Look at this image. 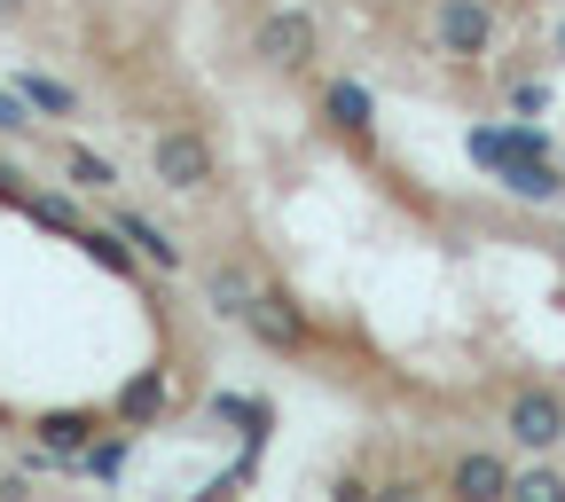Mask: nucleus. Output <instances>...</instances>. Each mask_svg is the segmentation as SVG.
<instances>
[{
  "instance_id": "obj_2",
  "label": "nucleus",
  "mask_w": 565,
  "mask_h": 502,
  "mask_svg": "<svg viewBox=\"0 0 565 502\" xmlns=\"http://www.w3.org/2000/svg\"><path fill=\"white\" fill-rule=\"evenodd\" d=\"M259 55H267L275 71H307V63H315V17L275 9V17L259 24Z\"/></svg>"
},
{
  "instance_id": "obj_6",
  "label": "nucleus",
  "mask_w": 565,
  "mask_h": 502,
  "mask_svg": "<svg viewBox=\"0 0 565 502\" xmlns=\"http://www.w3.org/2000/svg\"><path fill=\"white\" fill-rule=\"evenodd\" d=\"M110 228H118V236H126V244H134L141 259H150V267H181V244H173V236H166L158 221H141V212H118Z\"/></svg>"
},
{
  "instance_id": "obj_3",
  "label": "nucleus",
  "mask_w": 565,
  "mask_h": 502,
  "mask_svg": "<svg viewBox=\"0 0 565 502\" xmlns=\"http://www.w3.org/2000/svg\"><path fill=\"white\" fill-rule=\"evenodd\" d=\"M244 330H252L259 345H275V353H299V345H307V322H299V307H291V299H275V291H252V307H244Z\"/></svg>"
},
{
  "instance_id": "obj_10",
  "label": "nucleus",
  "mask_w": 565,
  "mask_h": 502,
  "mask_svg": "<svg viewBox=\"0 0 565 502\" xmlns=\"http://www.w3.org/2000/svg\"><path fill=\"white\" fill-rule=\"evenodd\" d=\"M17 95H24L40 118H71V110H79V95H71L63 79H47V71H24V79H17Z\"/></svg>"
},
{
  "instance_id": "obj_17",
  "label": "nucleus",
  "mask_w": 565,
  "mask_h": 502,
  "mask_svg": "<svg viewBox=\"0 0 565 502\" xmlns=\"http://www.w3.org/2000/svg\"><path fill=\"white\" fill-rule=\"evenodd\" d=\"M158 400H166V385H158V377H141V385H126V416H150Z\"/></svg>"
},
{
  "instance_id": "obj_12",
  "label": "nucleus",
  "mask_w": 565,
  "mask_h": 502,
  "mask_svg": "<svg viewBox=\"0 0 565 502\" xmlns=\"http://www.w3.org/2000/svg\"><path fill=\"white\" fill-rule=\"evenodd\" d=\"M87 432H95L87 416H47V424H40V440H47V456H79V448H87Z\"/></svg>"
},
{
  "instance_id": "obj_8",
  "label": "nucleus",
  "mask_w": 565,
  "mask_h": 502,
  "mask_svg": "<svg viewBox=\"0 0 565 502\" xmlns=\"http://www.w3.org/2000/svg\"><path fill=\"white\" fill-rule=\"evenodd\" d=\"M456 494H471V502H494V494H511V471L494 463V456H463V463H456Z\"/></svg>"
},
{
  "instance_id": "obj_14",
  "label": "nucleus",
  "mask_w": 565,
  "mask_h": 502,
  "mask_svg": "<svg viewBox=\"0 0 565 502\" xmlns=\"http://www.w3.org/2000/svg\"><path fill=\"white\" fill-rule=\"evenodd\" d=\"M63 173L79 181V189H110V181H118V173H110V165H103L95 150H63Z\"/></svg>"
},
{
  "instance_id": "obj_22",
  "label": "nucleus",
  "mask_w": 565,
  "mask_h": 502,
  "mask_svg": "<svg viewBox=\"0 0 565 502\" xmlns=\"http://www.w3.org/2000/svg\"><path fill=\"white\" fill-rule=\"evenodd\" d=\"M557 252H565V244H557Z\"/></svg>"
},
{
  "instance_id": "obj_20",
  "label": "nucleus",
  "mask_w": 565,
  "mask_h": 502,
  "mask_svg": "<svg viewBox=\"0 0 565 502\" xmlns=\"http://www.w3.org/2000/svg\"><path fill=\"white\" fill-rule=\"evenodd\" d=\"M17 9H24V0H0V17H17Z\"/></svg>"
},
{
  "instance_id": "obj_18",
  "label": "nucleus",
  "mask_w": 565,
  "mask_h": 502,
  "mask_svg": "<svg viewBox=\"0 0 565 502\" xmlns=\"http://www.w3.org/2000/svg\"><path fill=\"white\" fill-rule=\"evenodd\" d=\"M32 221H47V228H71V221H79V212H71L63 196H40V204H32Z\"/></svg>"
},
{
  "instance_id": "obj_13",
  "label": "nucleus",
  "mask_w": 565,
  "mask_h": 502,
  "mask_svg": "<svg viewBox=\"0 0 565 502\" xmlns=\"http://www.w3.org/2000/svg\"><path fill=\"white\" fill-rule=\"evenodd\" d=\"M79 244H87V259H95V267H110V275H126V267H134V252H126L110 228H87Z\"/></svg>"
},
{
  "instance_id": "obj_1",
  "label": "nucleus",
  "mask_w": 565,
  "mask_h": 502,
  "mask_svg": "<svg viewBox=\"0 0 565 502\" xmlns=\"http://www.w3.org/2000/svg\"><path fill=\"white\" fill-rule=\"evenodd\" d=\"M511 440H519V448H557V440H565V400L542 393V385L511 393Z\"/></svg>"
},
{
  "instance_id": "obj_7",
  "label": "nucleus",
  "mask_w": 565,
  "mask_h": 502,
  "mask_svg": "<svg viewBox=\"0 0 565 502\" xmlns=\"http://www.w3.org/2000/svg\"><path fill=\"white\" fill-rule=\"evenodd\" d=\"M494 173H503L526 204H550V196H557V165H550V158H503Z\"/></svg>"
},
{
  "instance_id": "obj_9",
  "label": "nucleus",
  "mask_w": 565,
  "mask_h": 502,
  "mask_svg": "<svg viewBox=\"0 0 565 502\" xmlns=\"http://www.w3.org/2000/svg\"><path fill=\"white\" fill-rule=\"evenodd\" d=\"M322 110H330V126H345V133H370V95L353 87V79H330V87H322Z\"/></svg>"
},
{
  "instance_id": "obj_4",
  "label": "nucleus",
  "mask_w": 565,
  "mask_h": 502,
  "mask_svg": "<svg viewBox=\"0 0 565 502\" xmlns=\"http://www.w3.org/2000/svg\"><path fill=\"white\" fill-rule=\"evenodd\" d=\"M158 181L166 189H204L212 181V150H204L196 133H166L158 141Z\"/></svg>"
},
{
  "instance_id": "obj_16",
  "label": "nucleus",
  "mask_w": 565,
  "mask_h": 502,
  "mask_svg": "<svg viewBox=\"0 0 565 502\" xmlns=\"http://www.w3.org/2000/svg\"><path fill=\"white\" fill-rule=\"evenodd\" d=\"M0 133H32V103L0 87Z\"/></svg>"
},
{
  "instance_id": "obj_5",
  "label": "nucleus",
  "mask_w": 565,
  "mask_h": 502,
  "mask_svg": "<svg viewBox=\"0 0 565 502\" xmlns=\"http://www.w3.org/2000/svg\"><path fill=\"white\" fill-rule=\"evenodd\" d=\"M487 32H494L487 0H440V47H448V55H479Z\"/></svg>"
},
{
  "instance_id": "obj_11",
  "label": "nucleus",
  "mask_w": 565,
  "mask_h": 502,
  "mask_svg": "<svg viewBox=\"0 0 565 502\" xmlns=\"http://www.w3.org/2000/svg\"><path fill=\"white\" fill-rule=\"evenodd\" d=\"M204 291H212V307H221V314H244V307H252V275H244V267H212Z\"/></svg>"
},
{
  "instance_id": "obj_15",
  "label": "nucleus",
  "mask_w": 565,
  "mask_h": 502,
  "mask_svg": "<svg viewBox=\"0 0 565 502\" xmlns=\"http://www.w3.org/2000/svg\"><path fill=\"white\" fill-rule=\"evenodd\" d=\"M511 494H519V502H557V494H565V479H557V471H519V479H511Z\"/></svg>"
},
{
  "instance_id": "obj_19",
  "label": "nucleus",
  "mask_w": 565,
  "mask_h": 502,
  "mask_svg": "<svg viewBox=\"0 0 565 502\" xmlns=\"http://www.w3.org/2000/svg\"><path fill=\"white\" fill-rule=\"evenodd\" d=\"M118 463H126V448H118V440H103V448H87V471H103V479H118Z\"/></svg>"
},
{
  "instance_id": "obj_21",
  "label": "nucleus",
  "mask_w": 565,
  "mask_h": 502,
  "mask_svg": "<svg viewBox=\"0 0 565 502\" xmlns=\"http://www.w3.org/2000/svg\"><path fill=\"white\" fill-rule=\"evenodd\" d=\"M557 47H565V32H557Z\"/></svg>"
}]
</instances>
